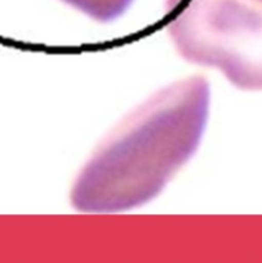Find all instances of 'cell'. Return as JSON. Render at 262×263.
Masks as SVG:
<instances>
[{"label":"cell","mask_w":262,"mask_h":263,"mask_svg":"<svg viewBox=\"0 0 262 263\" xmlns=\"http://www.w3.org/2000/svg\"><path fill=\"white\" fill-rule=\"evenodd\" d=\"M98 22H110L122 15L133 0H62Z\"/></svg>","instance_id":"obj_3"},{"label":"cell","mask_w":262,"mask_h":263,"mask_svg":"<svg viewBox=\"0 0 262 263\" xmlns=\"http://www.w3.org/2000/svg\"><path fill=\"white\" fill-rule=\"evenodd\" d=\"M254 2H258V3H261V4H262V0H254Z\"/></svg>","instance_id":"obj_4"},{"label":"cell","mask_w":262,"mask_h":263,"mask_svg":"<svg viewBox=\"0 0 262 263\" xmlns=\"http://www.w3.org/2000/svg\"><path fill=\"white\" fill-rule=\"evenodd\" d=\"M210 105L202 77L170 86L134 112L92 154L72 189L81 211H122L154 199L200 144Z\"/></svg>","instance_id":"obj_1"},{"label":"cell","mask_w":262,"mask_h":263,"mask_svg":"<svg viewBox=\"0 0 262 263\" xmlns=\"http://www.w3.org/2000/svg\"><path fill=\"white\" fill-rule=\"evenodd\" d=\"M167 30L188 61L215 67L243 90H262V4L167 0Z\"/></svg>","instance_id":"obj_2"}]
</instances>
